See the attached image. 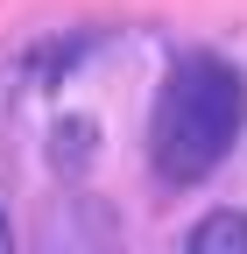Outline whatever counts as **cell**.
Here are the masks:
<instances>
[{"instance_id":"1","label":"cell","mask_w":247,"mask_h":254,"mask_svg":"<svg viewBox=\"0 0 247 254\" xmlns=\"http://www.w3.org/2000/svg\"><path fill=\"white\" fill-rule=\"evenodd\" d=\"M247 120V85L226 57H184L163 99H156V127H148V155L170 184H198L226 163V148L240 141Z\"/></svg>"},{"instance_id":"2","label":"cell","mask_w":247,"mask_h":254,"mask_svg":"<svg viewBox=\"0 0 247 254\" xmlns=\"http://www.w3.org/2000/svg\"><path fill=\"white\" fill-rule=\"evenodd\" d=\"M184 254H247V219L240 212H212L191 226V240H184Z\"/></svg>"},{"instance_id":"3","label":"cell","mask_w":247,"mask_h":254,"mask_svg":"<svg viewBox=\"0 0 247 254\" xmlns=\"http://www.w3.org/2000/svg\"><path fill=\"white\" fill-rule=\"evenodd\" d=\"M0 254H14V240H7V219H0Z\"/></svg>"}]
</instances>
